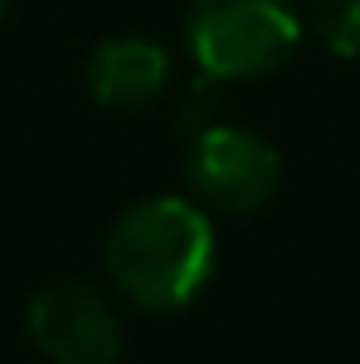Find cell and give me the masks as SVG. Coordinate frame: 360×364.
Returning <instances> with one entry per match:
<instances>
[{
	"instance_id": "6da1fadb",
	"label": "cell",
	"mask_w": 360,
	"mask_h": 364,
	"mask_svg": "<svg viewBox=\"0 0 360 364\" xmlns=\"http://www.w3.org/2000/svg\"><path fill=\"white\" fill-rule=\"evenodd\" d=\"M217 263L213 222L198 203L157 194L125 208L107 235V272L144 309H180L208 286Z\"/></svg>"
},
{
	"instance_id": "7a4b0ae2",
	"label": "cell",
	"mask_w": 360,
	"mask_h": 364,
	"mask_svg": "<svg viewBox=\"0 0 360 364\" xmlns=\"http://www.w3.org/2000/svg\"><path fill=\"white\" fill-rule=\"evenodd\" d=\"M194 65L217 83L272 74L300 42L291 0H194L185 18Z\"/></svg>"
},
{
	"instance_id": "3957f363",
	"label": "cell",
	"mask_w": 360,
	"mask_h": 364,
	"mask_svg": "<svg viewBox=\"0 0 360 364\" xmlns=\"http://www.w3.org/2000/svg\"><path fill=\"white\" fill-rule=\"evenodd\" d=\"M189 189L213 213H254L277 194L282 161L259 134L240 124H203L185 157Z\"/></svg>"
},
{
	"instance_id": "277c9868",
	"label": "cell",
	"mask_w": 360,
	"mask_h": 364,
	"mask_svg": "<svg viewBox=\"0 0 360 364\" xmlns=\"http://www.w3.org/2000/svg\"><path fill=\"white\" fill-rule=\"evenodd\" d=\"M28 337L51 364H116L125 332L107 295L83 282H55L28 304Z\"/></svg>"
},
{
	"instance_id": "5b68a950",
	"label": "cell",
	"mask_w": 360,
	"mask_h": 364,
	"mask_svg": "<svg viewBox=\"0 0 360 364\" xmlns=\"http://www.w3.org/2000/svg\"><path fill=\"white\" fill-rule=\"evenodd\" d=\"M92 102L111 111H144L171 83V60L157 42L148 37H107L102 46H92L88 65H83Z\"/></svg>"
},
{
	"instance_id": "8992f818",
	"label": "cell",
	"mask_w": 360,
	"mask_h": 364,
	"mask_svg": "<svg viewBox=\"0 0 360 364\" xmlns=\"http://www.w3.org/2000/svg\"><path fill=\"white\" fill-rule=\"evenodd\" d=\"M309 23L333 55H360V0H309Z\"/></svg>"
},
{
	"instance_id": "52a82bcc",
	"label": "cell",
	"mask_w": 360,
	"mask_h": 364,
	"mask_svg": "<svg viewBox=\"0 0 360 364\" xmlns=\"http://www.w3.org/2000/svg\"><path fill=\"white\" fill-rule=\"evenodd\" d=\"M5 14H9V0H0V23H5Z\"/></svg>"
}]
</instances>
